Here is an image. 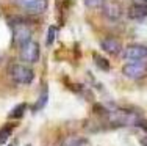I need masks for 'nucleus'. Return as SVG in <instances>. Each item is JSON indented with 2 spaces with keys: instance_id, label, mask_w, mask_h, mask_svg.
<instances>
[{
  "instance_id": "obj_9",
  "label": "nucleus",
  "mask_w": 147,
  "mask_h": 146,
  "mask_svg": "<svg viewBox=\"0 0 147 146\" xmlns=\"http://www.w3.org/2000/svg\"><path fill=\"white\" fill-rule=\"evenodd\" d=\"M127 14L133 20H142V19H146V17H147V6L131 3L130 8H128V11H127Z\"/></svg>"
},
{
  "instance_id": "obj_6",
  "label": "nucleus",
  "mask_w": 147,
  "mask_h": 146,
  "mask_svg": "<svg viewBox=\"0 0 147 146\" xmlns=\"http://www.w3.org/2000/svg\"><path fill=\"white\" fill-rule=\"evenodd\" d=\"M122 57L127 61H146L147 46H142V44H128V46L124 49Z\"/></svg>"
},
{
  "instance_id": "obj_2",
  "label": "nucleus",
  "mask_w": 147,
  "mask_h": 146,
  "mask_svg": "<svg viewBox=\"0 0 147 146\" xmlns=\"http://www.w3.org/2000/svg\"><path fill=\"white\" fill-rule=\"evenodd\" d=\"M9 75L16 83L19 85H30L34 79V71L30 66H25L22 63H16L9 69Z\"/></svg>"
},
{
  "instance_id": "obj_18",
  "label": "nucleus",
  "mask_w": 147,
  "mask_h": 146,
  "mask_svg": "<svg viewBox=\"0 0 147 146\" xmlns=\"http://www.w3.org/2000/svg\"><path fill=\"white\" fill-rule=\"evenodd\" d=\"M141 143H142V146H147V137L142 138V140H141Z\"/></svg>"
},
{
  "instance_id": "obj_14",
  "label": "nucleus",
  "mask_w": 147,
  "mask_h": 146,
  "mask_svg": "<svg viewBox=\"0 0 147 146\" xmlns=\"http://www.w3.org/2000/svg\"><path fill=\"white\" fill-rule=\"evenodd\" d=\"M13 134V126H3L0 129V145L6 143L9 140V135Z\"/></svg>"
},
{
  "instance_id": "obj_11",
  "label": "nucleus",
  "mask_w": 147,
  "mask_h": 146,
  "mask_svg": "<svg viewBox=\"0 0 147 146\" xmlns=\"http://www.w3.org/2000/svg\"><path fill=\"white\" fill-rule=\"evenodd\" d=\"M47 102H49V88L47 86H44L42 88V91H41V94L39 97H38V101L34 102V105H33V112H39V110H42L45 105H47Z\"/></svg>"
},
{
  "instance_id": "obj_19",
  "label": "nucleus",
  "mask_w": 147,
  "mask_h": 146,
  "mask_svg": "<svg viewBox=\"0 0 147 146\" xmlns=\"http://www.w3.org/2000/svg\"><path fill=\"white\" fill-rule=\"evenodd\" d=\"M11 146H16V143H13V145H11Z\"/></svg>"
},
{
  "instance_id": "obj_10",
  "label": "nucleus",
  "mask_w": 147,
  "mask_h": 146,
  "mask_svg": "<svg viewBox=\"0 0 147 146\" xmlns=\"http://www.w3.org/2000/svg\"><path fill=\"white\" fill-rule=\"evenodd\" d=\"M61 146H91L88 138L78 137V135H69L63 140Z\"/></svg>"
},
{
  "instance_id": "obj_4",
  "label": "nucleus",
  "mask_w": 147,
  "mask_h": 146,
  "mask_svg": "<svg viewBox=\"0 0 147 146\" xmlns=\"http://www.w3.org/2000/svg\"><path fill=\"white\" fill-rule=\"evenodd\" d=\"M19 57L22 61L25 63H36L39 61V57H41V49H39V44L36 43L34 39H31L30 43H27L25 46H22L19 49Z\"/></svg>"
},
{
  "instance_id": "obj_20",
  "label": "nucleus",
  "mask_w": 147,
  "mask_h": 146,
  "mask_svg": "<svg viewBox=\"0 0 147 146\" xmlns=\"http://www.w3.org/2000/svg\"><path fill=\"white\" fill-rule=\"evenodd\" d=\"M27 146H31V145H27Z\"/></svg>"
},
{
  "instance_id": "obj_1",
  "label": "nucleus",
  "mask_w": 147,
  "mask_h": 146,
  "mask_svg": "<svg viewBox=\"0 0 147 146\" xmlns=\"http://www.w3.org/2000/svg\"><path fill=\"white\" fill-rule=\"evenodd\" d=\"M9 25H11V33H13V44L17 46L19 49L33 39V38H31L33 32H31V27L27 20L13 19L11 22H9Z\"/></svg>"
},
{
  "instance_id": "obj_5",
  "label": "nucleus",
  "mask_w": 147,
  "mask_h": 146,
  "mask_svg": "<svg viewBox=\"0 0 147 146\" xmlns=\"http://www.w3.org/2000/svg\"><path fill=\"white\" fill-rule=\"evenodd\" d=\"M14 3L30 14H42L47 10L49 0H14Z\"/></svg>"
},
{
  "instance_id": "obj_15",
  "label": "nucleus",
  "mask_w": 147,
  "mask_h": 146,
  "mask_svg": "<svg viewBox=\"0 0 147 146\" xmlns=\"http://www.w3.org/2000/svg\"><path fill=\"white\" fill-rule=\"evenodd\" d=\"M55 36H57V27L50 25L47 29V33H45V44H47V46H52L53 41H55Z\"/></svg>"
},
{
  "instance_id": "obj_17",
  "label": "nucleus",
  "mask_w": 147,
  "mask_h": 146,
  "mask_svg": "<svg viewBox=\"0 0 147 146\" xmlns=\"http://www.w3.org/2000/svg\"><path fill=\"white\" fill-rule=\"evenodd\" d=\"M135 5H142V6H147V0H133Z\"/></svg>"
},
{
  "instance_id": "obj_13",
  "label": "nucleus",
  "mask_w": 147,
  "mask_h": 146,
  "mask_svg": "<svg viewBox=\"0 0 147 146\" xmlns=\"http://www.w3.org/2000/svg\"><path fill=\"white\" fill-rule=\"evenodd\" d=\"M92 60H94V63H96L97 66H99L100 69H103V71H110V69H111L110 61H108L105 57H102V55L94 54V55H92Z\"/></svg>"
},
{
  "instance_id": "obj_12",
  "label": "nucleus",
  "mask_w": 147,
  "mask_h": 146,
  "mask_svg": "<svg viewBox=\"0 0 147 146\" xmlns=\"http://www.w3.org/2000/svg\"><path fill=\"white\" fill-rule=\"evenodd\" d=\"M25 110H27V102H20L17 104V105L14 107V109L9 112V120H20V118L25 115Z\"/></svg>"
},
{
  "instance_id": "obj_8",
  "label": "nucleus",
  "mask_w": 147,
  "mask_h": 146,
  "mask_svg": "<svg viewBox=\"0 0 147 146\" xmlns=\"http://www.w3.org/2000/svg\"><path fill=\"white\" fill-rule=\"evenodd\" d=\"M100 47H102L103 52H107V54H110V55H119L122 52L121 41H119L117 38H114V36L103 38V39L100 41Z\"/></svg>"
},
{
  "instance_id": "obj_7",
  "label": "nucleus",
  "mask_w": 147,
  "mask_h": 146,
  "mask_svg": "<svg viewBox=\"0 0 147 146\" xmlns=\"http://www.w3.org/2000/svg\"><path fill=\"white\" fill-rule=\"evenodd\" d=\"M102 13L103 16L107 17V19L113 20V22H116L122 17V8L121 5H119L117 2H113V0H110V2H105L103 6H102Z\"/></svg>"
},
{
  "instance_id": "obj_3",
  "label": "nucleus",
  "mask_w": 147,
  "mask_h": 146,
  "mask_svg": "<svg viewBox=\"0 0 147 146\" xmlns=\"http://www.w3.org/2000/svg\"><path fill=\"white\" fill-rule=\"evenodd\" d=\"M122 74L131 80H139L147 75V63L146 61H128L122 68Z\"/></svg>"
},
{
  "instance_id": "obj_16",
  "label": "nucleus",
  "mask_w": 147,
  "mask_h": 146,
  "mask_svg": "<svg viewBox=\"0 0 147 146\" xmlns=\"http://www.w3.org/2000/svg\"><path fill=\"white\" fill-rule=\"evenodd\" d=\"M83 2H85L86 8L94 10V8H102L103 3H105V0H83Z\"/></svg>"
}]
</instances>
